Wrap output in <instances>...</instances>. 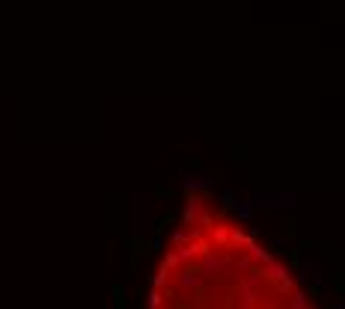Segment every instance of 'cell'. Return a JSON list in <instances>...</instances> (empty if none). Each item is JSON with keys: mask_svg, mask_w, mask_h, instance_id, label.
<instances>
[{"mask_svg": "<svg viewBox=\"0 0 345 309\" xmlns=\"http://www.w3.org/2000/svg\"><path fill=\"white\" fill-rule=\"evenodd\" d=\"M152 309H312L265 247L226 214L188 217L167 241Z\"/></svg>", "mask_w": 345, "mask_h": 309, "instance_id": "1", "label": "cell"}]
</instances>
